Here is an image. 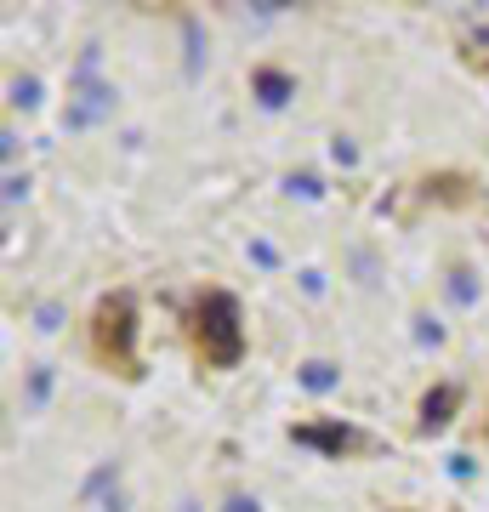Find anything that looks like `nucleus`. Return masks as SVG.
<instances>
[{
	"label": "nucleus",
	"instance_id": "16",
	"mask_svg": "<svg viewBox=\"0 0 489 512\" xmlns=\"http://www.w3.org/2000/svg\"><path fill=\"white\" fill-rule=\"evenodd\" d=\"M251 262H262V268H273L279 256H273V245H262V239H256V245H251Z\"/></svg>",
	"mask_w": 489,
	"mask_h": 512
},
{
	"label": "nucleus",
	"instance_id": "7",
	"mask_svg": "<svg viewBox=\"0 0 489 512\" xmlns=\"http://www.w3.org/2000/svg\"><path fill=\"white\" fill-rule=\"evenodd\" d=\"M302 387H308V393H330V387H336V365H325V359L302 365Z\"/></svg>",
	"mask_w": 489,
	"mask_h": 512
},
{
	"label": "nucleus",
	"instance_id": "11",
	"mask_svg": "<svg viewBox=\"0 0 489 512\" xmlns=\"http://www.w3.org/2000/svg\"><path fill=\"white\" fill-rule=\"evenodd\" d=\"M416 342H427V348H438V342H444L438 319H427V313H421V319H416Z\"/></svg>",
	"mask_w": 489,
	"mask_h": 512
},
{
	"label": "nucleus",
	"instance_id": "1",
	"mask_svg": "<svg viewBox=\"0 0 489 512\" xmlns=\"http://www.w3.org/2000/svg\"><path fill=\"white\" fill-rule=\"evenodd\" d=\"M194 336L211 370H234L245 353V330H239V302L228 291H205L194 308Z\"/></svg>",
	"mask_w": 489,
	"mask_h": 512
},
{
	"label": "nucleus",
	"instance_id": "14",
	"mask_svg": "<svg viewBox=\"0 0 489 512\" xmlns=\"http://www.w3.org/2000/svg\"><path fill=\"white\" fill-rule=\"evenodd\" d=\"M450 279H455V285H450L455 302H472V274H450Z\"/></svg>",
	"mask_w": 489,
	"mask_h": 512
},
{
	"label": "nucleus",
	"instance_id": "4",
	"mask_svg": "<svg viewBox=\"0 0 489 512\" xmlns=\"http://www.w3.org/2000/svg\"><path fill=\"white\" fill-rule=\"evenodd\" d=\"M290 439L302 444V450L342 456V450H353V444H359V433H353V427H342V421H325V427H290Z\"/></svg>",
	"mask_w": 489,
	"mask_h": 512
},
{
	"label": "nucleus",
	"instance_id": "19",
	"mask_svg": "<svg viewBox=\"0 0 489 512\" xmlns=\"http://www.w3.org/2000/svg\"><path fill=\"white\" fill-rule=\"evenodd\" d=\"M182 512H200V507H194V501H182Z\"/></svg>",
	"mask_w": 489,
	"mask_h": 512
},
{
	"label": "nucleus",
	"instance_id": "8",
	"mask_svg": "<svg viewBox=\"0 0 489 512\" xmlns=\"http://www.w3.org/2000/svg\"><path fill=\"white\" fill-rule=\"evenodd\" d=\"M12 103H18V109H40V80H35V74L12 80Z\"/></svg>",
	"mask_w": 489,
	"mask_h": 512
},
{
	"label": "nucleus",
	"instance_id": "9",
	"mask_svg": "<svg viewBox=\"0 0 489 512\" xmlns=\"http://www.w3.org/2000/svg\"><path fill=\"white\" fill-rule=\"evenodd\" d=\"M46 393H52V370L40 365V370H29V404H46Z\"/></svg>",
	"mask_w": 489,
	"mask_h": 512
},
{
	"label": "nucleus",
	"instance_id": "18",
	"mask_svg": "<svg viewBox=\"0 0 489 512\" xmlns=\"http://www.w3.org/2000/svg\"><path fill=\"white\" fill-rule=\"evenodd\" d=\"M478 46H489V29H478Z\"/></svg>",
	"mask_w": 489,
	"mask_h": 512
},
{
	"label": "nucleus",
	"instance_id": "12",
	"mask_svg": "<svg viewBox=\"0 0 489 512\" xmlns=\"http://www.w3.org/2000/svg\"><path fill=\"white\" fill-rule=\"evenodd\" d=\"M330 160H336V165H353V160H359V148L347 143V137H336V143H330Z\"/></svg>",
	"mask_w": 489,
	"mask_h": 512
},
{
	"label": "nucleus",
	"instance_id": "17",
	"mask_svg": "<svg viewBox=\"0 0 489 512\" xmlns=\"http://www.w3.org/2000/svg\"><path fill=\"white\" fill-rule=\"evenodd\" d=\"M222 512H262V507H256L251 495H234V501H228V507H222Z\"/></svg>",
	"mask_w": 489,
	"mask_h": 512
},
{
	"label": "nucleus",
	"instance_id": "2",
	"mask_svg": "<svg viewBox=\"0 0 489 512\" xmlns=\"http://www.w3.org/2000/svg\"><path fill=\"white\" fill-rule=\"evenodd\" d=\"M91 348H97L103 365L120 370V376H137V302H131V291H114L97 302Z\"/></svg>",
	"mask_w": 489,
	"mask_h": 512
},
{
	"label": "nucleus",
	"instance_id": "10",
	"mask_svg": "<svg viewBox=\"0 0 489 512\" xmlns=\"http://www.w3.org/2000/svg\"><path fill=\"white\" fill-rule=\"evenodd\" d=\"M290 194H302V200H319V194H325V183H319V177H308V171H302V177H290Z\"/></svg>",
	"mask_w": 489,
	"mask_h": 512
},
{
	"label": "nucleus",
	"instance_id": "15",
	"mask_svg": "<svg viewBox=\"0 0 489 512\" xmlns=\"http://www.w3.org/2000/svg\"><path fill=\"white\" fill-rule=\"evenodd\" d=\"M23 194H29V183H23L18 171H12V177H6V205H18V200H23Z\"/></svg>",
	"mask_w": 489,
	"mask_h": 512
},
{
	"label": "nucleus",
	"instance_id": "3",
	"mask_svg": "<svg viewBox=\"0 0 489 512\" xmlns=\"http://www.w3.org/2000/svg\"><path fill=\"white\" fill-rule=\"evenodd\" d=\"M114 86L97 80V46L80 52V69H74V97H69V114H63V126L69 131H91L97 120H109L114 114Z\"/></svg>",
	"mask_w": 489,
	"mask_h": 512
},
{
	"label": "nucleus",
	"instance_id": "5",
	"mask_svg": "<svg viewBox=\"0 0 489 512\" xmlns=\"http://www.w3.org/2000/svg\"><path fill=\"white\" fill-rule=\"evenodd\" d=\"M455 404H461V393H455V387H433V393L421 399V433H438V427L455 416Z\"/></svg>",
	"mask_w": 489,
	"mask_h": 512
},
{
	"label": "nucleus",
	"instance_id": "6",
	"mask_svg": "<svg viewBox=\"0 0 489 512\" xmlns=\"http://www.w3.org/2000/svg\"><path fill=\"white\" fill-rule=\"evenodd\" d=\"M256 97H262L268 109H285V103H290V74L262 69V74H256Z\"/></svg>",
	"mask_w": 489,
	"mask_h": 512
},
{
	"label": "nucleus",
	"instance_id": "13",
	"mask_svg": "<svg viewBox=\"0 0 489 512\" xmlns=\"http://www.w3.org/2000/svg\"><path fill=\"white\" fill-rule=\"evenodd\" d=\"M35 325L40 330H57V325H63V308H57V302H46V308L35 313Z\"/></svg>",
	"mask_w": 489,
	"mask_h": 512
}]
</instances>
